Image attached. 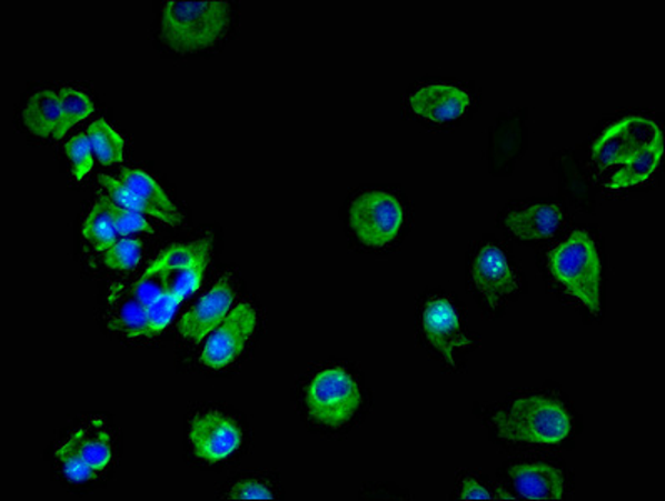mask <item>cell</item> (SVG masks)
<instances>
[{
  "label": "cell",
  "instance_id": "obj_27",
  "mask_svg": "<svg viewBox=\"0 0 665 501\" xmlns=\"http://www.w3.org/2000/svg\"><path fill=\"white\" fill-rule=\"evenodd\" d=\"M99 182H101L102 188L108 192V198L111 199L116 206H119V208L129 209V211H138L141 212V214H149L161 221V214H159L156 209H152L151 206L141 201L128 186L122 184L121 179H115L112 176L102 174L99 176Z\"/></svg>",
  "mask_w": 665,
  "mask_h": 501
},
{
  "label": "cell",
  "instance_id": "obj_4",
  "mask_svg": "<svg viewBox=\"0 0 665 501\" xmlns=\"http://www.w3.org/2000/svg\"><path fill=\"white\" fill-rule=\"evenodd\" d=\"M470 284L485 310L495 313L520 290V274L497 242L482 241L472 251Z\"/></svg>",
  "mask_w": 665,
  "mask_h": 501
},
{
  "label": "cell",
  "instance_id": "obj_7",
  "mask_svg": "<svg viewBox=\"0 0 665 501\" xmlns=\"http://www.w3.org/2000/svg\"><path fill=\"white\" fill-rule=\"evenodd\" d=\"M662 136L661 129L651 119L628 116L608 126L592 146V168L597 174L612 166L627 164L645 146Z\"/></svg>",
  "mask_w": 665,
  "mask_h": 501
},
{
  "label": "cell",
  "instance_id": "obj_16",
  "mask_svg": "<svg viewBox=\"0 0 665 501\" xmlns=\"http://www.w3.org/2000/svg\"><path fill=\"white\" fill-rule=\"evenodd\" d=\"M662 154H664V139L662 136L655 138L651 144L645 146L634 159L622 166L611 179H608L607 191L622 192L627 189L638 188L651 181L652 176L657 172L661 166Z\"/></svg>",
  "mask_w": 665,
  "mask_h": 501
},
{
  "label": "cell",
  "instance_id": "obj_19",
  "mask_svg": "<svg viewBox=\"0 0 665 501\" xmlns=\"http://www.w3.org/2000/svg\"><path fill=\"white\" fill-rule=\"evenodd\" d=\"M24 122L38 138L56 136L61 126V101L52 91H39L29 99L24 109Z\"/></svg>",
  "mask_w": 665,
  "mask_h": 501
},
{
  "label": "cell",
  "instance_id": "obj_1",
  "mask_svg": "<svg viewBox=\"0 0 665 501\" xmlns=\"http://www.w3.org/2000/svg\"><path fill=\"white\" fill-rule=\"evenodd\" d=\"M231 26V6L222 0H171L162 6L161 38L179 54H195L222 41Z\"/></svg>",
  "mask_w": 665,
  "mask_h": 501
},
{
  "label": "cell",
  "instance_id": "obj_30",
  "mask_svg": "<svg viewBox=\"0 0 665 501\" xmlns=\"http://www.w3.org/2000/svg\"><path fill=\"white\" fill-rule=\"evenodd\" d=\"M92 142L88 134H79L66 144V154L72 162V174L76 181H82L91 172L95 159H92Z\"/></svg>",
  "mask_w": 665,
  "mask_h": 501
},
{
  "label": "cell",
  "instance_id": "obj_10",
  "mask_svg": "<svg viewBox=\"0 0 665 501\" xmlns=\"http://www.w3.org/2000/svg\"><path fill=\"white\" fill-rule=\"evenodd\" d=\"M189 441L199 460L218 463L231 457L241 447L242 433L235 421L211 411L192 421Z\"/></svg>",
  "mask_w": 665,
  "mask_h": 501
},
{
  "label": "cell",
  "instance_id": "obj_24",
  "mask_svg": "<svg viewBox=\"0 0 665 501\" xmlns=\"http://www.w3.org/2000/svg\"><path fill=\"white\" fill-rule=\"evenodd\" d=\"M59 101H61V126H59L58 134L54 136L56 139L64 138L66 132L72 126L85 121L95 112L91 99L79 89L62 88L59 91Z\"/></svg>",
  "mask_w": 665,
  "mask_h": 501
},
{
  "label": "cell",
  "instance_id": "obj_14",
  "mask_svg": "<svg viewBox=\"0 0 665 501\" xmlns=\"http://www.w3.org/2000/svg\"><path fill=\"white\" fill-rule=\"evenodd\" d=\"M560 204H530L505 212L502 226L518 241L538 242L552 238L564 224Z\"/></svg>",
  "mask_w": 665,
  "mask_h": 501
},
{
  "label": "cell",
  "instance_id": "obj_18",
  "mask_svg": "<svg viewBox=\"0 0 665 501\" xmlns=\"http://www.w3.org/2000/svg\"><path fill=\"white\" fill-rule=\"evenodd\" d=\"M121 182L128 186L141 201L156 209L161 214L162 222L169 226L181 224V212L172 204L165 189L148 172L141 171V169H122Z\"/></svg>",
  "mask_w": 665,
  "mask_h": 501
},
{
  "label": "cell",
  "instance_id": "obj_26",
  "mask_svg": "<svg viewBox=\"0 0 665 501\" xmlns=\"http://www.w3.org/2000/svg\"><path fill=\"white\" fill-rule=\"evenodd\" d=\"M56 457H58L59 463H61L62 473L69 480L75 481V483H85V481L95 480L99 474L89 464V461L82 457L81 451H79V448L76 447L71 438L58 448Z\"/></svg>",
  "mask_w": 665,
  "mask_h": 501
},
{
  "label": "cell",
  "instance_id": "obj_3",
  "mask_svg": "<svg viewBox=\"0 0 665 501\" xmlns=\"http://www.w3.org/2000/svg\"><path fill=\"white\" fill-rule=\"evenodd\" d=\"M552 281L590 313H601V258L594 239L577 231L548 253Z\"/></svg>",
  "mask_w": 665,
  "mask_h": 501
},
{
  "label": "cell",
  "instance_id": "obj_2",
  "mask_svg": "<svg viewBox=\"0 0 665 501\" xmlns=\"http://www.w3.org/2000/svg\"><path fill=\"white\" fill-rule=\"evenodd\" d=\"M498 438L512 443L558 444L572 433L567 408L547 394L515 398L492 414Z\"/></svg>",
  "mask_w": 665,
  "mask_h": 501
},
{
  "label": "cell",
  "instance_id": "obj_17",
  "mask_svg": "<svg viewBox=\"0 0 665 501\" xmlns=\"http://www.w3.org/2000/svg\"><path fill=\"white\" fill-rule=\"evenodd\" d=\"M525 142V126L520 114L502 118L492 132V172L507 174L520 154Z\"/></svg>",
  "mask_w": 665,
  "mask_h": 501
},
{
  "label": "cell",
  "instance_id": "obj_25",
  "mask_svg": "<svg viewBox=\"0 0 665 501\" xmlns=\"http://www.w3.org/2000/svg\"><path fill=\"white\" fill-rule=\"evenodd\" d=\"M206 264H208V261H202V263L195 264V267L181 268V270L159 274L166 293L175 294L181 301L195 294L199 290V287H201Z\"/></svg>",
  "mask_w": 665,
  "mask_h": 501
},
{
  "label": "cell",
  "instance_id": "obj_32",
  "mask_svg": "<svg viewBox=\"0 0 665 501\" xmlns=\"http://www.w3.org/2000/svg\"><path fill=\"white\" fill-rule=\"evenodd\" d=\"M231 500H272L271 488L258 480H242L232 487L229 493Z\"/></svg>",
  "mask_w": 665,
  "mask_h": 501
},
{
  "label": "cell",
  "instance_id": "obj_34",
  "mask_svg": "<svg viewBox=\"0 0 665 501\" xmlns=\"http://www.w3.org/2000/svg\"><path fill=\"white\" fill-rule=\"evenodd\" d=\"M458 498L460 500H492V493L480 480L474 477L461 478L458 481Z\"/></svg>",
  "mask_w": 665,
  "mask_h": 501
},
{
  "label": "cell",
  "instance_id": "obj_20",
  "mask_svg": "<svg viewBox=\"0 0 665 501\" xmlns=\"http://www.w3.org/2000/svg\"><path fill=\"white\" fill-rule=\"evenodd\" d=\"M211 251V236L191 242V244H176L166 249L165 253L149 264L142 277H159L168 271L181 270V268L195 267V264L209 261Z\"/></svg>",
  "mask_w": 665,
  "mask_h": 501
},
{
  "label": "cell",
  "instance_id": "obj_11",
  "mask_svg": "<svg viewBox=\"0 0 665 501\" xmlns=\"http://www.w3.org/2000/svg\"><path fill=\"white\" fill-rule=\"evenodd\" d=\"M235 300V287L225 277L181 318L179 334L192 343H201L231 313Z\"/></svg>",
  "mask_w": 665,
  "mask_h": 501
},
{
  "label": "cell",
  "instance_id": "obj_22",
  "mask_svg": "<svg viewBox=\"0 0 665 501\" xmlns=\"http://www.w3.org/2000/svg\"><path fill=\"white\" fill-rule=\"evenodd\" d=\"M82 234L98 249L99 253H106L115 244L118 231H116L115 222H112L111 212H109L105 198H99V201L92 206L91 212L86 218Z\"/></svg>",
  "mask_w": 665,
  "mask_h": 501
},
{
  "label": "cell",
  "instance_id": "obj_9",
  "mask_svg": "<svg viewBox=\"0 0 665 501\" xmlns=\"http://www.w3.org/2000/svg\"><path fill=\"white\" fill-rule=\"evenodd\" d=\"M421 334L448 363H454V351L470 344L460 314L448 298L431 297L421 304L418 313Z\"/></svg>",
  "mask_w": 665,
  "mask_h": 501
},
{
  "label": "cell",
  "instance_id": "obj_5",
  "mask_svg": "<svg viewBox=\"0 0 665 501\" xmlns=\"http://www.w3.org/2000/svg\"><path fill=\"white\" fill-rule=\"evenodd\" d=\"M360 404L361 393L357 381L341 368L319 371L306 390L309 414L325 427H344L354 418Z\"/></svg>",
  "mask_w": 665,
  "mask_h": 501
},
{
  "label": "cell",
  "instance_id": "obj_6",
  "mask_svg": "<svg viewBox=\"0 0 665 501\" xmlns=\"http://www.w3.org/2000/svg\"><path fill=\"white\" fill-rule=\"evenodd\" d=\"M404 222V206L388 192H364L351 202V229L368 248H385L390 244L397 239Z\"/></svg>",
  "mask_w": 665,
  "mask_h": 501
},
{
  "label": "cell",
  "instance_id": "obj_28",
  "mask_svg": "<svg viewBox=\"0 0 665 501\" xmlns=\"http://www.w3.org/2000/svg\"><path fill=\"white\" fill-rule=\"evenodd\" d=\"M142 242L139 239L125 238L116 241L105 253V264L111 270L128 271L141 263Z\"/></svg>",
  "mask_w": 665,
  "mask_h": 501
},
{
  "label": "cell",
  "instance_id": "obj_13",
  "mask_svg": "<svg viewBox=\"0 0 665 501\" xmlns=\"http://www.w3.org/2000/svg\"><path fill=\"white\" fill-rule=\"evenodd\" d=\"M470 102L467 92L450 84L421 86L408 98L414 114L437 124L461 118L470 108Z\"/></svg>",
  "mask_w": 665,
  "mask_h": 501
},
{
  "label": "cell",
  "instance_id": "obj_21",
  "mask_svg": "<svg viewBox=\"0 0 665 501\" xmlns=\"http://www.w3.org/2000/svg\"><path fill=\"white\" fill-rule=\"evenodd\" d=\"M71 440L98 473L105 471L112 461V447L108 431L101 424H89L72 434Z\"/></svg>",
  "mask_w": 665,
  "mask_h": 501
},
{
  "label": "cell",
  "instance_id": "obj_29",
  "mask_svg": "<svg viewBox=\"0 0 665 501\" xmlns=\"http://www.w3.org/2000/svg\"><path fill=\"white\" fill-rule=\"evenodd\" d=\"M181 303L182 301L175 294L165 293L155 303L146 307V324H148L146 337H156L161 333L171 323L172 317Z\"/></svg>",
  "mask_w": 665,
  "mask_h": 501
},
{
  "label": "cell",
  "instance_id": "obj_12",
  "mask_svg": "<svg viewBox=\"0 0 665 501\" xmlns=\"http://www.w3.org/2000/svg\"><path fill=\"white\" fill-rule=\"evenodd\" d=\"M512 500H560L567 493V478L560 468L547 463H515L507 470Z\"/></svg>",
  "mask_w": 665,
  "mask_h": 501
},
{
  "label": "cell",
  "instance_id": "obj_33",
  "mask_svg": "<svg viewBox=\"0 0 665 501\" xmlns=\"http://www.w3.org/2000/svg\"><path fill=\"white\" fill-rule=\"evenodd\" d=\"M131 290L145 307L155 303L161 294L166 293L165 287H162L161 283V278L159 277H141L135 284H132Z\"/></svg>",
  "mask_w": 665,
  "mask_h": 501
},
{
  "label": "cell",
  "instance_id": "obj_8",
  "mask_svg": "<svg viewBox=\"0 0 665 501\" xmlns=\"http://www.w3.org/2000/svg\"><path fill=\"white\" fill-rule=\"evenodd\" d=\"M256 311L249 303H239L231 313L211 331L202 348L201 363L211 370H221L238 360L249 338L255 333Z\"/></svg>",
  "mask_w": 665,
  "mask_h": 501
},
{
  "label": "cell",
  "instance_id": "obj_23",
  "mask_svg": "<svg viewBox=\"0 0 665 501\" xmlns=\"http://www.w3.org/2000/svg\"><path fill=\"white\" fill-rule=\"evenodd\" d=\"M92 142V149H95L96 158L106 166L118 164L125 159V139L119 136L115 128L108 124V122L99 121L92 122L89 126L88 132Z\"/></svg>",
  "mask_w": 665,
  "mask_h": 501
},
{
  "label": "cell",
  "instance_id": "obj_15",
  "mask_svg": "<svg viewBox=\"0 0 665 501\" xmlns=\"http://www.w3.org/2000/svg\"><path fill=\"white\" fill-rule=\"evenodd\" d=\"M108 320L111 330L125 337H146V307L136 298L131 288H112L108 298Z\"/></svg>",
  "mask_w": 665,
  "mask_h": 501
},
{
  "label": "cell",
  "instance_id": "obj_31",
  "mask_svg": "<svg viewBox=\"0 0 665 501\" xmlns=\"http://www.w3.org/2000/svg\"><path fill=\"white\" fill-rule=\"evenodd\" d=\"M106 199L109 212H111L112 222H115L116 231L119 236L135 234V232H148L152 234L155 229L146 221L145 214L138 211H129V209L119 208L109 198Z\"/></svg>",
  "mask_w": 665,
  "mask_h": 501
}]
</instances>
